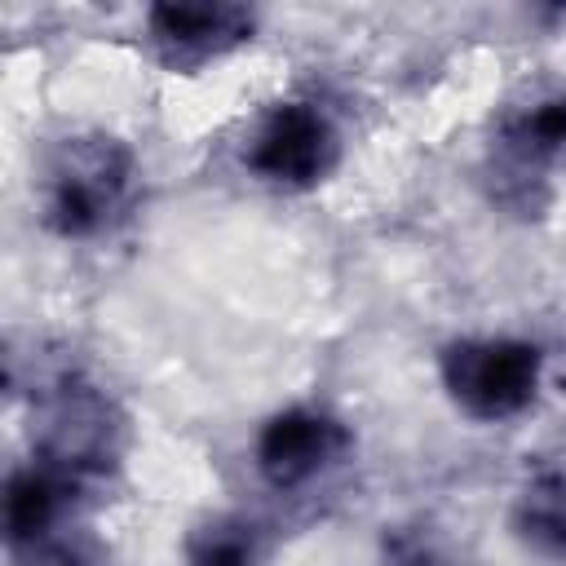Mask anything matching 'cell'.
<instances>
[{
	"instance_id": "2",
	"label": "cell",
	"mask_w": 566,
	"mask_h": 566,
	"mask_svg": "<svg viewBox=\"0 0 566 566\" xmlns=\"http://www.w3.org/2000/svg\"><path fill=\"white\" fill-rule=\"evenodd\" d=\"M31 455L102 491L124 460L128 420L115 394L84 367L57 363L31 380Z\"/></svg>"
},
{
	"instance_id": "6",
	"label": "cell",
	"mask_w": 566,
	"mask_h": 566,
	"mask_svg": "<svg viewBox=\"0 0 566 566\" xmlns=\"http://www.w3.org/2000/svg\"><path fill=\"white\" fill-rule=\"evenodd\" d=\"M354 429L323 402H287L270 411L252 433V469L274 495H301L323 486L354 460Z\"/></svg>"
},
{
	"instance_id": "8",
	"label": "cell",
	"mask_w": 566,
	"mask_h": 566,
	"mask_svg": "<svg viewBox=\"0 0 566 566\" xmlns=\"http://www.w3.org/2000/svg\"><path fill=\"white\" fill-rule=\"evenodd\" d=\"M509 531L526 553L566 562V469H535L517 486L509 504Z\"/></svg>"
},
{
	"instance_id": "7",
	"label": "cell",
	"mask_w": 566,
	"mask_h": 566,
	"mask_svg": "<svg viewBox=\"0 0 566 566\" xmlns=\"http://www.w3.org/2000/svg\"><path fill=\"white\" fill-rule=\"evenodd\" d=\"M256 9L230 4V0H208V4H150L146 9V53L172 71V75H195L256 35Z\"/></svg>"
},
{
	"instance_id": "4",
	"label": "cell",
	"mask_w": 566,
	"mask_h": 566,
	"mask_svg": "<svg viewBox=\"0 0 566 566\" xmlns=\"http://www.w3.org/2000/svg\"><path fill=\"white\" fill-rule=\"evenodd\" d=\"M345 155V137L336 115L314 97H283L270 102L243 133L239 164L243 172L279 195H310L318 190Z\"/></svg>"
},
{
	"instance_id": "5",
	"label": "cell",
	"mask_w": 566,
	"mask_h": 566,
	"mask_svg": "<svg viewBox=\"0 0 566 566\" xmlns=\"http://www.w3.org/2000/svg\"><path fill=\"white\" fill-rule=\"evenodd\" d=\"M566 159V88H535L509 106L486 146V172L495 199L513 212H539L548 203V177Z\"/></svg>"
},
{
	"instance_id": "1",
	"label": "cell",
	"mask_w": 566,
	"mask_h": 566,
	"mask_svg": "<svg viewBox=\"0 0 566 566\" xmlns=\"http://www.w3.org/2000/svg\"><path fill=\"white\" fill-rule=\"evenodd\" d=\"M137 199L142 159L106 128L66 133L40 168V221L62 243L111 239L137 212Z\"/></svg>"
},
{
	"instance_id": "9",
	"label": "cell",
	"mask_w": 566,
	"mask_h": 566,
	"mask_svg": "<svg viewBox=\"0 0 566 566\" xmlns=\"http://www.w3.org/2000/svg\"><path fill=\"white\" fill-rule=\"evenodd\" d=\"M265 557H270L265 526L239 509L203 513L181 539L186 566H265Z\"/></svg>"
},
{
	"instance_id": "3",
	"label": "cell",
	"mask_w": 566,
	"mask_h": 566,
	"mask_svg": "<svg viewBox=\"0 0 566 566\" xmlns=\"http://www.w3.org/2000/svg\"><path fill=\"white\" fill-rule=\"evenodd\" d=\"M548 376V354L531 336L486 332L455 336L438 349V385L447 402L478 424H504L535 407Z\"/></svg>"
}]
</instances>
